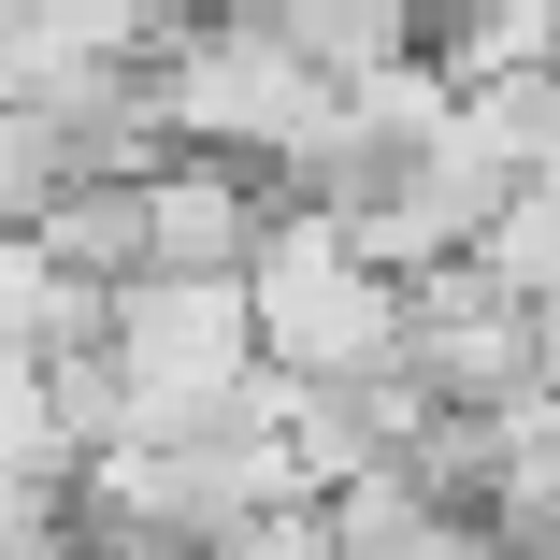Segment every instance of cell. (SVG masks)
<instances>
[{"label": "cell", "instance_id": "6da1fadb", "mask_svg": "<svg viewBox=\"0 0 560 560\" xmlns=\"http://www.w3.org/2000/svg\"><path fill=\"white\" fill-rule=\"evenodd\" d=\"M245 316H259L273 388H374L402 360V288L346 215H273L245 259Z\"/></svg>", "mask_w": 560, "mask_h": 560}]
</instances>
